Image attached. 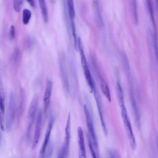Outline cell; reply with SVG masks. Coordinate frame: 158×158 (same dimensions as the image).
<instances>
[{"label":"cell","mask_w":158,"mask_h":158,"mask_svg":"<svg viewBox=\"0 0 158 158\" xmlns=\"http://www.w3.org/2000/svg\"><path fill=\"white\" fill-rule=\"evenodd\" d=\"M60 70L62 85L66 93L73 98L78 89V80L74 69L67 65V61L64 56L60 57Z\"/></svg>","instance_id":"6da1fadb"},{"label":"cell","mask_w":158,"mask_h":158,"mask_svg":"<svg viewBox=\"0 0 158 158\" xmlns=\"http://www.w3.org/2000/svg\"><path fill=\"white\" fill-rule=\"evenodd\" d=\"M79 49L80 51V59H81V64L82 66V69L83 70V73L85 75V77L86 79V81L91 89V92L94 93L95 92L97 91L95 82L93 80V78L92 77V75L90 72V69L85 54L84 49H83V44L80 40V39H78V43H77V49Z\"/></svg>","instance_id":"7a4b0ae2"},{"label":"cell","mask_w":158,"mask_h":158,"mask_svg":"<svg viewBox=\"0 0 158 158\" xmlns=\"http://www.w3.org/2000/svg\"><path fill=\"white\" fill-rule=\"evenodd\" d=\"M119 105L121 109V116L122 118L126 130L127 135L128 136V138L129 139V143L131 146V148L133 150H135L136 148V139L135 137L134 133L133 131L131 124L130 120V118L128 117V115L127 113V110L125 106V101L124 99H122V101H118Z\"/></svg>","instance_id":"3957f363"},{"label":"cell","mask_w":158,"mask_h":158,"mask_svg":"<svg viewBox=\"0 0 158 158\" xmlns=\"http://www.w3.org/2000/svg\"><path fill=\"white\" fill-rule=\"evenodd\" d=\"M17 102L15 94L14 91H11L9 96V101L6 115L5 116V128L10 130L13 124L16 115Z\"/></svg>","instance_id":"277c9868"},{"label":"cell","mask_w":158,"mask_h":158,"mask_svg":"<svg viewBox=\"0 0 158 158\" xmlns=\"http://www.w3.org/2000/svg\"><path fill=\"white\" fill-rule=\"evenodd\" d=\"M84 112L85 115L86 123L87 130L88 132V140L91 143L95 149L96 151H98V139L94 130V127L93 125V121L92 118V115L91 112L86 105L84 106Z\"/></svg>","instance_id":"5b68a950"},{"label":"cell","mask_w":158,"mask_h":158,"mask_svg":"<svg viewBox=\"0 0 158 158\" xmlns=\"http://www.w3.org/2000/svg\"><path fill=\"white\" fill-rule=\"evenodd\" d=\"M65 139L64 143L59 152L61 158H69L70 143L71 138V118L70 114H69L65 128Z\"/></svg>","instance_id":"8992f818"},{"label":"cell","mask_w":158,"mask_h":158,"mask_svg":"<svg viewBox=\"0 0 158 158\" xmlns=\"http://www.w3.org/2000/svg\"><path fill=\"white\" fill-rule=\"evenodd\" d=\"M38 96L35 95L30 106L28 110V124L27 129V138L29 139L31 135L33 126L34 125V120L36 116V113L38 107Z\"/></svg>","instance_id":"52a82bcc"},{"label":"cell","mask_w":158,"mask_h":158,"mask_svg":"<svg viewBox=\"0 0 158 158\" xmlns=\"http://www.w3.org/2000/svg\"><path fill=\"white\" fill-rule=\"evenodd\" d=\"M91 59H92V63H93V68L94 69L95 73L97 74V76L99 80L101 91H102V93L104 94V95L105 96V97L107 98V99L109 102H110L111 101V94H110V91L109 86H108L107 82L106 81L105 79L102 77V74L99 72V67L98 66V64L96 60V59L94 57H93Z\"/></svg>","instance_id":"ba28073f"},{"label":"cell","mask_w":158,"mask_h":158,"mask_svg":"<svg viewBox=\"0 0 158 158\" xmlns=\"http://www.w3.org/2000/svg\"><path fill=\"white\" fill-rule=\"evenodd\" d=\"M3 86L1 66L0 64V128L2 131L5 130V98Z\"/></svg>","instance_id":"9c48e42d"},{"label":"cell","mask_w":158,"mask_h":158,"mask_svg":"<svg viewBox=\"0 0 158 158\" xmlns=\"http://www.w3.org/2000/svg\"><path fill=\"white\" fill-rule=\"evenodd\" d=\"M42 118H43V114L41 110H40L38 112L37 117H36V121L35 123V132L34 135L32 140V149H35L36 145L38 143L41 128H42Z\"/></svg>","instance_id":"30bf717a"},{"label":"cell","mask_w":158,"mask_h":158,"mask_svg":"<svg viewBox=\"0 0 158 158\" xmlns=\"http://www.w3.org/2000/svg\"><path fill=\"white\" fill-rule=\"evenodd\" d=\"M54 122V118L53 116H51L50 117L49 122H48L46 132V134H45V137H44V139L43 140V143L42 144V146H41V149H40V154H39L40 156H41L43 157H44L45 151H46V148L48 146V144L49 142V138H50L52 128L53 127Z\"/></svg>","instance_id":"8fae6325"},{"label":"cell","mask_w":158,"mask_h":158,"mask_svg":"<svg viewBox=\"0 0 158 158\" xmlns=\"http://www.w3.org/2000/svg\"><path fill=\"white\" fill-rule=\"evenodd\" d=\"M52 81L50 79H48L46 82V89L43 96V110L44 112H46L50 104L51 94H52Z\"/></svg>","instance_id":"7c38bea8"},{"label":"cell","mask_w":158,"mask_h":158,"mask_svg":"<svg viewBox=\"0 0 158 158\" xmlns=\"http://www.w3.org/2000/svg\"><path fill=\"white\" fill-rule=\"evenodd\" d=\"M77 136L78 145V158H86L84 134L82 128L80 127L77 129Z\"/></svg>","instance_id":"4fadbf2b"},{"label":"cell","mask_w":158,"mask_h":158,"mask_svg":"<svg viewBox=\"0 0 158 158\" xmlns=\"http://www.w3.org/2000/svg\"><path fill=\"white\" fill-rule=\"evenodd\" d=\"M43 19L45 23L48 21V9L46 0H38Z\"/></svg>","instance_id":"5bb4252c"},{"label":"cell","mask_w":158,"mask_h":158,"mask_svg":"<svg viewBox=\"0 0 158 158\" xmlns=\"http://www.w3.org/2000/svg\"><path fill=\"white\" fill-rule=\"evenodd\" d=\"M24 93L22 90L20 92L19 97L18 99V104L17 105V110H16V114H17V118H19L23 110V107H24Z\"/></svg>","instance_id":"9a60e30c"},{"label":"cell","mask_w":158,"mask_h":158,"mask_svg":"<svg viewBox=\"0 0 158 158\" xmlns=\"http://www.w3.org/2000/svg\"><path fill=\"white\" fill-rule=\"evenodd\" d=\"M66 2H67L69 16L71 22H73V19H75V11L73 1V0H66Z\"/></svg>","instance_id":"2e32d148"},{"label":"cell","mask_w":158,"mask_h":158,"mask_svg":"<svg viewBox=\"0 0 158 158\" xmlns=\"http://www.w3.org/2000/svg\"><path fill=\"white\" fill-rule=\"evenodd\" d=\"M93 6L95 10V15H96V20L97 21V23L99 25H102V17L100 12L99 9V2L98 0H93Z\"/></svg>","instance_id":"e0dca14e"},{"label":"cell","mask_w":158,"mask_h":158,"mask_svg":"<svg viewBox=\"0 0 158 158\" xmlns=\"http://www.w3.org/2000/svg\"><path fill=\"white\" fill-rule=\"evenodd\" d=\"M31 17V12L28 9H23L22 12V22L24 25H27L30 22Z\"/></svg>","instance_id":"ac0fdd59"},{"label":"cell","mask_w":158,"mask_h":158,"mask_svg":"<svg viewBox=\"0 0 158 158\" xmlns=\"http://www.w3.org/2000/svg\"><path fill=\"white\" fill-rule=\"evenodd\" d=\"M131 6L132 10V14L133 16L134 20L136 23L138 22V10H137V5L136 0H131Z\"/></svg>","instance_id":"d6986e66"},{"label":"cell","mask_w":158,"mask_h":158,"mask_svg":"<svg viewBox=\"0 0 158 158\" xmlns=\"http://www.w3.org/2000/svg\"><path fill=\"white\" fill-rule=\"evenodd\" d=\"M146 4L148 10L151 16V19L153 21L154 24V7H153V0H146Z\"/></svg>","instance_id":"ffe728a7"},{"label":"cell","mask_w":158,"mask_h":158,"mask_svg":"<svg viewBox=\"0 0 158 158\" xmlns=\"http://www.w3.org/2000/svg\"><path fill=\"white\" fill-rule=\"evenodd\" d=\"M23 3V0H13V7L15 12L20 11Z\"/></svg>","instance_id":"44dd1931"},{"label":"cell","mask_w":158,"mask_h":158,"mask_svg":"<svg viewBox=\"0 0 158 158\" xmlns=\"http://www.w3.org/2000/svg\"><path fill=\"white\" fill-rule=\"evenodd\" d=\"M20 52L18 50V49H16L14 52V54H13V59H14V62L17 64L20 60Z\"/></svg>","instance_id":"7402d4cb"},{"label":"cell","mask_w":158,"mask_h":158,"mask_svg":"<svg viewBox=\"0 0 158 158\" xmlns=\"http://www.w3.org/2000/svg\"><path fill=\"white\" fill-rule=\"evenodd\" d=\"M88 144H89V147L90 152H91V157L92 158H97L96 153V150L94 148V147L93 146L89 140H88Z\"/></svg>","instance_id":"603a6c76"},{"label":"cell","mask_w":158,"mask_h":158,"mask_svg":"<svg viewBox=\"0 0 158 158\" xmlns=\"http://www.w3.org/2000/svg\"><path fill=\"white\" fill-rule=\"evenodd\" d=\"M9 36L11 40H14L15 36V29L14 25H11L9 30Z\"/></svg>","instance_id":"cb8c5ba5"},{"label":"cell","mask_w":158,"mask_h":158,"mask_svg":"<svg viewBox=\"0 0 158 158\" xmlns=\"http://www.w3.org/2000/svg\"><path fill=\"white\" fill-rule=\"evenodd\" d=\"M27 1L31 5V6H32V7L35 6V1H34V0H27Z\"/></svg>","instance_id":"d4e9b609"},{"label":"cell","mask_w":158,"mask_h":158,"mask_svg":"<svg viewBox=\"0 0 158 158\" xmlns=\"http://www.w3.org/2000/svg\"><path fill=\"white\" fill-rule=\"evenodd\" d=\"M57 158H61V157H60V156L58 154V155H57Z\"/></svg>","instance_id":"484cf974"},{"label":"cell","mask_w":158,"mask_h":158,"mask_svg":"<svg viewBox=\"0 0 158 158\" xmlns=\"http://www.w3.org/2000/svg\"><path fill=\"white\" fill-rule=\"evenodd\" d=\"M38 158H44V157H43V156H40V155H39V157H38Z\"/></svg>","instance_id":"4316f807"},{"label":"cell","mask_w":158,"mask_h":158,"mask_svg":"<svg viewBox=\"0 0 158 158\" xmlns=\"http://www.w3.org/2000/svg\"><path fill=\"white\" fill-rule=\"evenodd\" d=\"M51 1H52V2H53V1H54V0H51Z\"/></svg>","instance_id":"83f0119b"}]
</instances>
